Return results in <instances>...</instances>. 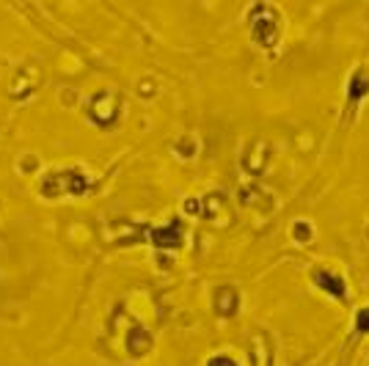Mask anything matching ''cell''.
Masks as SVG:
<instances>
[{"label": "cell", "mask_w": 369, "mask_h": 366, "mask_svg": "<svg viewBox=\"0 0 369 366\" xmlns=\"http://www.w3.org/2000/svg\"><path fill=\"white\" fill-rule=\"evenodd\" d=\"M356 328H359L361 333H369V306L359 311V317H356Z\"/></svg>", "instance_id": "7a4b0ae2"}, {"label": "cell", "mask_w": 369, "mask_h": 366, "mask_svg": "<svg viewBox=\"0 0 369 366\" xmlns=\"http://www.w3.org/2000/svg\"><path fill=\"white\" fill-rule=\"evenodd\" d=\"M314 281H317L325 292H331L334 298H342V300H345L348 289H345L342 275H336V273H331V270H317V273H314Z\"/></svg>", "instance_id": "6da1fadb"}]
</instances>
